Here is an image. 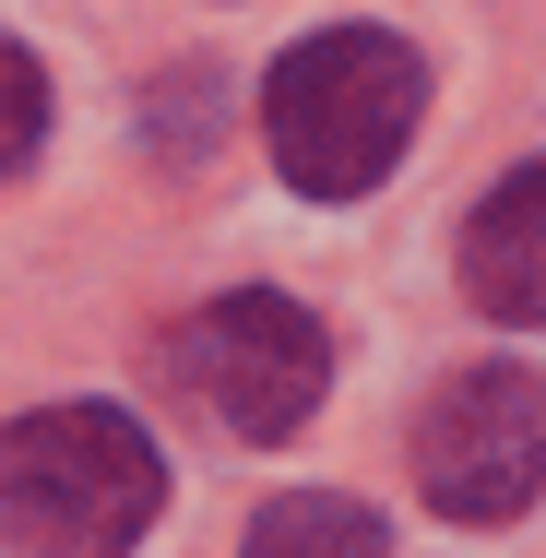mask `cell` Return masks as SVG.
I'll list each match as a JSON object with an SVG mask.
<instances>
[{"instance_id": "1", "label": "cell", "mask_w": 546, "mask_h": 558, "mask_svg": "<svg viewBox=\"0 0 546 558\" xmlns=\"http://www.w3.org/2000/svg\"><path fill=\"white\" fill-rule=\"evenodd\" d=\"M428 119V60L392 36V24H321L274 60L262 84V131H274V167L310 191V203H356L392 179V155L416 143Z\"/></svg>"}, {"instance_id": "2", "label": "cell", "mask_w": 546, "mask_h": 558, "mask_svg": "<svg viewBox=\"0 0 546 558\" xmlns=\"http://www.w3.org/2000/svg\"><path fill=\"white\" fill-rule=\"evenodd\" d=\"M167 511V463L131 404H36L0 428V547L12 558H131Z\"/></svg>"}, {"instance_id": "3", "label": "cell", "mask_w": 546, "mask_h": 558, "mask_svg": "<svg viewBox=\"0 0 546 558\" xmlns=\"http://www.w3.org/2000/svg\"><path fill=\"white\" fill-rule=\"evenodd\" d=\"M167 380H179L191 404H215L238 440H298V428L321 416V392H332V333L298 310V298L238 286V298H215L203 322L167 333Z\"/></svg>"}, {"instance_id": "4", "label": "cell", "mask_w": 546, "mask_h": 558, "mask_svg": "<svg viewBox=\"0 0 546 558\" xmlns=\"http://www.w3.org/2000/svg\"><path fill=\"white\" fill-rule=\"evenodd\" d=\"M416 487L439 523H511L546 499V380L535 368H463L416 416Z\"/></svg>"}, {"instance_id": "5", "label": "cell", "mask_w": 546, "mask_h": 558, "mask_svg": "<svg viewBox=\"0 0 546 558\" xmlns=\"http://www.w3.org/2000/svg\"><path fill=\"white\" fill-rule=\"evenodd\" d=\"M463 298L511 333H546V155L463 215Z\"/></svg>"}, {"instance_id": "6", "label": "cell", "mask_w": 546, "mask_h": 558, "mask_svg": "<svg viewBox=\"0 0 546 558\" xmlns=\"http://www.w3.org/2000/svg\"><path fill=\"white\" fill-rule=\"evenodd\" d=\"M238 558H392V535H380L368 499L298 487V499H274V511L250 523V547H238Z\"/></svg>"}, {"instance_id": "7", "label": "cell", "mask_w": 546, "mask_h": 558, "mask_svg": "<svg viewBox=\"0 0 546 558\" xmlns=\"http://www.w3.org/2000/svg\"><path fill=\"white\" fill-rule=\"evenodd\" d=\"M215 131H226V96H215V72H167V84H155V155H167V167L215 155Z\"/></svg>"}, {"instance_id": "8", "label": "cell", "mask_w": 546, "mask_h": 558, "mask_svg": "<svg viewBox=\"0 0 546 558\" xmlns=\"http://www.w3.org/2000/svg\"><path fill=\"white\" fill-rule=\"evenodd\" d=\"M36 143H48V72H36V60L0 36V179H12Z\"/></svg>"}]
</instances>
